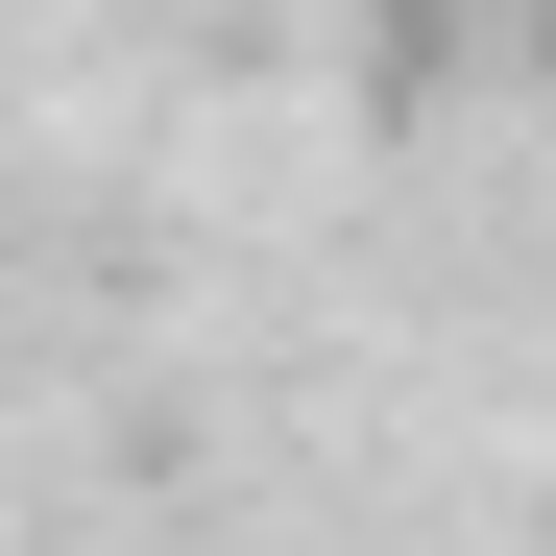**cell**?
Listing matches in <instances>:
<instances>
[{"label": "cell", "mask_w": 556, "mask_h": 556, "mask_svg": "<svg viewBox=\"0 0 556 556\" xmlns=\"http://www.w3.org/2000/svg\"><path fill=\"white\" fill-rule=\"evenodd\" d=\"M412 25H459V0H412Z\"/></svg>", "instance_id": "cell-1"}]
</instances>
